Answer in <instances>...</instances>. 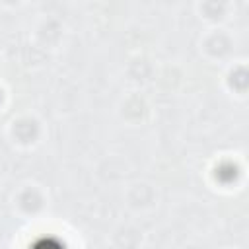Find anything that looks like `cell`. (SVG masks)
<instances>
[{
  "mask_svg": "<svg viewBox=\"0 0 249 249\" xmlns=\"http://www.w3.org/2000/svg\"><path fill=\"white\" fill-rule=\"evenodd\" d=\"M31 249H62V245L54 239H39Z\"/></svg>",
  "mask_w": 249,
  "mask_h": 249,
  "instance_id": "1",
  "label": "cell"
}]
</instances>
